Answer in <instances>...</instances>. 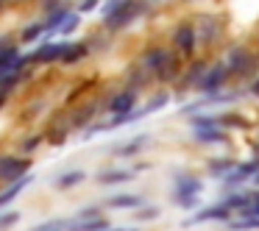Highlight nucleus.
<instances>
[{
	"instance_id": "obj_1",
	"label": "nucleus",
	"mask_w": 259,
	"mask_h": 231,
	"mask_svg": "<svg viewBox=\"0 0 259 231\" xmlns=\"http://www.w3.org/2000/svg\"><path fill=\"white\" fill-rule=\"evenodd\" d=\"M140 14H142L140 0H112L106 6V12H103V23H106V28L117 31V28L131 25Z\"/></svg>"
},
{
	"instance_id": "obj_2",
	"label": "nucleus",
	"mask_w": 259,
	"mask_h": 231,
	"mask_svg": "<svg viewBox=\"0 0 259 231\" xmlns=\"http://www.w3.org/2000/svg\"><path fill=\"white\" fill-rule=\"evenodd\" d=\"M203 190V181L201 178H195V175H176V192H173V201L179 203V206H184V209H192L195 206V201H198V192Z\"/></svg>"
},
{
	"instance_id": "obj_3",
	"label": "nucleus",
	"mask_w": 259,
	"mask_h": 231,
	"mask_svg": "<svg viewBox=\"0 0 259 231\" xmlns=\"http://www.w3.org/2000/svg\"><path fill=\"white\" fill-rule=\"evenodd\" d=\"M31 170L28 159H17V156H0V178L3 181H17Z\"/></svg>"
},
{
	"instance_id": "obj_4",
	"label": "nucleus",
	"mask_w": 259,
	"mask_h": 231,
	"mask_svg": "<svg viewBox=\"0 0 259 231\" xmlns=\"http://www.w3.org/2000/svg\"><path fill=\"white\" fill-rule=\"evenodd\" d=\"M134 103H137V89H125L109 103V109H112L114 117H128V114L134 112Z\"/></svg>"
},
{
	"instance_id": "obj_5",
	"label": "nucleus",
	"mask_w": 259,
	"mask_h": 231,
	"mask_svg": "<svg viewBox=\"0 0 259 231\" xmlns=\"http://www.w3.org/2000/svg\"><path fill=\"white\" fill-rule=\"evenodd\" d=\"M67 51V45H42L34 56H28L31 64H51V62H62V53Z\"/></svg>"
},
{
	"instance_id": "obj_6",
	"label": "nucleus",
	"mask_w": 259,
	"mask_h": 231,
	"mask_svg": "<svg viewBox=\"0 0 259 231\" xmlns=\"http://www.w3.org/2000/svg\"><path fill=\"white\" fill-rule=\"evenodd\" d=\"M223 78H226V67H223V64H214V67L209 70L198 84H201L203 92H218L220 86H223Z\"/></svg>"
},
{
	"instance_id": "obj_7",
	"label": "nucleus",
	"mask_w": 259,
	"mask_h": 231,
	"mask_svg": "<svg viewBox=\"0 0 259 231\" xmlns=\"http://www.w3.org/2000/svg\"><path fill=\"white\" fill-rule=\"evenodd\" d=\"M173 42H176V48H179V51L190 53L192 48H195V28H192V25H179V28H176V34H173Z\"/></svg>"
},
{
	"instance_id": "obj_8",
	"label": "nucleus",
	"mask_w": 259,
	"mask_h": 231,
	"mask_svg": "<svg viewBox=\"0 0 259 231\" xmlns=\"http://www.w3.org/2000/svg\"><path fill=\"white\" fill-rule=\"evenodd\" d=\"M231 217V212L226 206H209V209H201V212L195 214V217L190 220V223H203V220H229Z\"/></svg>"
},
{
	"instance_id": "obj_9",
	"label": "nucleus",
	"mask_w": 259,
	"mask_h": 231,
	"mask_svg": "<svg viewBox=\"0 0 259 231\" xmlns=\"http://www.w3.org/2000/svg\"><path fill=\"white\" fill-rule=\"evenodd\" d=\"M67 228L70 231H106V220L103 217H81V220H73Z\"/></svg>"
},
{
	"instance_id": "obj_10",
	"label": "nucleus",
	"mask_w": 259,
	"mask_h": 231,
	"mask_svg": "<svg viewBox=\"0 0 259 231\" xmlns=\"http://www.w3.org/2000/svg\"><path fill=\"white\" fill-rule=\"evenodd\" d=\"M167 59H170V53L167 51H162V48H153V51H148L145 53V67L148 70H153V73H159V70L167 64Z\"/></svg>"
},
{
	"instance_id": "obj_11",
	"label": "nucleus",
	"mask_w": 259,
	"mask_h": 231,
	"mask_svg": "<svg viewBox=\"0 0 259 231\" xmlns=\"http://www.w3.org/2000/svg\"><path fill=\"white\" fill-rule=\"evenodd\" d=\"M106 206H112V209H137V206H142V198H140V195H131V192H125V195L109 198Z\"/></svg>"
},
{
	"instance_id": "obj_12",
	"label": "nucleus",
	"mask_w": 259,
	"mask_h": 231,
	"mask_svg": "<svg viewBox=\"0 0 259 231\" xmlns=\"http://www.w3.org/2000/svg\"><path fill=\"white\" fill-rule=\"evenodd\" d=\"M256 170H259V159H256V162H251V164H240V167H237L231 175H226V184H240V181L251 178Z\"/></svg>"
},
{
	"instance_id": "obj_13",
	"label": "nucleus",
	"mask_w": 259,
	"mask_h": 231,
	"mask_svg": "<svg viewBox=\"0 0 259 231\" xmlns=\"http://www.w3.org/2000/svg\"><path fill=\"white\" fill-rule=\"evenodd\" d=\"M28 184H31V175H23V178H17V181H14V184L9 187L6 192H3V195H0V206H6V203H12L14 198H17L20 192H23L25 187H28Z\"/></svg>"
},
{
	"instance_id": "obj_14",
	"label": "nucleus",
	"mask_w": 259,
	"mask_h": 231,
	"mask_svg": "<svg viewBox=\"0 0 259 231\" xmlns=\"http://www.w3.org/2000/svg\"><path fill=\"white\" fill-rule=\"evenodd\" d=\"M131 178H134V173H131V170H109V173L98 175V181H101V184H120V181H131Z\"/></svg>"
},
{
	"instance_id": "obj_15",
	"label": "nucleus",
	"mask_w": 259,
	"mask_h": 231,
	"mask_svg": "<svg viewBox=\"0 0 259 231\" xmlns=\"http://www.w3.org/2000/svg\"><path fill=\"white\" fill-rule=\"evenodd\" d=\"M248 62H251V59H248L245 51H240V48H237V51H231V56H229V73H242V70L248 67Z\"/></svg>"
},
{
	"instance_id": "obj_16",
	"label": "nucleus",
	"mask_w": 259,
	"mask_h": 231,
	"mask_svg": "<svg viewBox=\"0 0 259 231\" xmlns=\"http://www.w3.org/2000/svg\"><path fill=\"white\" fill-rule=\"evenodd\" d=\"M87 56V45H67V51L62 53V62L64 64H75Z\"/></svg>"
},
{
	"instance_id": "obj_17",
	"label": "nucleus",
	"mask_w": 259,
	"mask_h": 231,
	"mask_svg": "<svg viewBox=\"0 0 259 231\" xmlns=\"http://www.w3.org/2000/svg\"><path fill=\"white\" fill-rule=\"evenodd\" d=\"M67 17H70L67 12H56V14H53V17L45 23V36H51V34H56V31H62V25L67 23Z\"/></svg>"
},
{
	"instance_id": "obj_18",
	"label": "nucleus",
	"mask_w": 259,
	"mask_h": 231,
	"mask_svg": "<svg viewBox=\"0 0 259 231\" xmlns=\"http://www.w3.org/2000/svg\"><path fill=\"white\" fill-rule=\"evenodd\" d=\"M195 136H198L201 142H223V140H226L223 131H212V128H198Z\"/></svg>"
},
{
	"instance_id": "obj_19",
	"label": "nucleus",
	"mask_w": 259,
	"mask_h": 231,
	"mask_svg": "<svg viewBox=\"0 0 259 231\" xmlns=\"http://www.w3.org/2000/svg\"><path fill=\"white\" fill-rule=\"evenodd\" d=\"M42 34H45V23H34L23 31V42H34V39H39Z\"/></svg>"
},
{
	"instance_id": "obj_20",
	"label": "nucleus",
	"mask_w": 259,
	"mask_h": 231,
	"mask_svg": "<svg viewBox=\"0 0 259 231\" xmlns=\"http://www.w3.org/2000/svg\"><path fill=\"white\" fill-rule=\"evenodd\" d=\"M145 145V136H137V140H131L128 145H123V148H117L114 153H120V156H131V153H137L140 148Z\"/></svg>"
},
{
	"instance_id": "obj_21",
	"label": "nucleus",
	"mask_w": 259,
	"mask_h": 231,
	"mask_svg": "<svg viewBox=\"0 0 259 231\" xmlns=\"http://www.w3.org/2000/svg\"><path fill=\"white\" fill-rule=\"evenodd\" d=\"M176 70H179V62H176V56H170V59H167V64H164V67L159 70L156 75H159L162 81H170V78L176 75Z\"/></svg>"
},
{
	"instance_id": "obj_22",
	"label": "nucleus",
	"mask_w": 259,
	"mask_h": 231,
	"mask_svg": "<svg viewBox=\"0 0 259 231\" xmlns=\"http://www.w3.org/2000/svg\"><path fill=\"white\" fill-rule=\"evenodd\" d=\"M231 228H234V231H251V228H259V217L237 220V223H231Z\"/></svg>"
},
{
	"instance_id": "obj_23",
	"label": "nucleus",
	"mask_w": 259,
	"mask_h": 231,
	"mask_svg": "<svg viewBox=\"0 0 259 231\" xmlns=\"http://www.w3.org/2000/svg\"><path fill=\"white\" fill-rule=\"evenodd\" d=\"M78 181H84V173H81V170H75V173L62 175V178H59V187H73V184H78Z\"/></svg>"
},
{
	"instance_id": "obj_24",
	"label": "nucleus",
	"mask_w": 259,
	"mask_h": 231,
	"mask_svg": "<svg viewBox=\"0 0 259 231\" xmlns=\"http://www.w3.org/2000/svg\"><path fill=\"white\" fill-rule=\"evenodd\" d=\"M242 217H259V192H256V198H253L251 206L242 209Z\"/></svg>"
},
{
	"instance_id": "obj_25",
	"label": "nucleus",
	"mask_w": 259,
	"mask_h": 231,
	"mask_svg": "<svg viewBox=\"0 0 259 231\" xmlns=\"http://www.w3.org/2000/svg\"><path fill=\"white\" fill-rule=\"evenodd\" d=\"M17 217H20V214H14V212L3 214V217H0V228H3V225H12V223H17Z\"/></svg>"
},
{
	"instance_id": "obj_26",
	"label": "nucleus",
	"mask_w": 259,
	"mask_h": 231,
	"mask_svg": "<svg viewBox=\"0 0 259 231\" xmlns=\"http://www.w3.org/2000/svg\"><path fill=\"white\" fill-rule=\"evenodd\" d=\"M231 167H234L231 162H214V164H212V170H214V173H220V170H231Z\"/></svg>"
},
{
	"instance_id": "obj_27",
	"label": "nucleus",
	"mask_w": 259,
	"mask_h": 231,
	"mask_svg": "<svg viewBox=\"0 0 259 231\" xmlns=\"http://www.w3.org/2000/svg\"><path fill=\"white\" fill-rule=\"evenodd\" d=\"M156 217V209H142L140 212V220H153Z\"/></svg>"
},
{
	"instance_id": "obj_28",
	"label": "nucleus",
	"mask_w": 259,
	"mask_h": 231,
	"mask_svg": "<svg viewBox=\"0 0 259 231\" xmlns=\"http://www.w3.org/2000/svg\"><path fill=\"white\" fill-rule=\"evenodd\" d=\"M95 3H98V0H87L84 6H81V12H90V9H95Z\"/></svg>"
},
{
	"instance_id": "obj_29",
	"label": "nucleus",
	"mask_w": 259,
	"mask_h": 231,
	"mask_svg": "<svg viewBox=\"0 0 259 231\" xmlns=\"http://www.w3.org/2000/svg\"><path fill=\"white\" fill-rule=\"evenodd\" d=\"M251 92H253V95H259V81H256V84L251 86Z\"/></svg>"
},
{
	"instance_id": "obj_30",
	"label": "nucleus",
	"mask_w": 259,
	"mask_h": 231,
	"mask_svg": "<svg viewBox=\"0 0 259 231\" xmlns=\"http://www.w3.org/2000/svg\"><path fill=\"white\" fill-rule=\"evenodd\" d=\"M106 231H137V228H106Z\"/></svg>"
},
{
	"instance_id": "obj_31",
	"label": "nucleus",
	"mask_w": 259,
	"mask_h": 231,
	"mask_svg": "<svg viewBox=\"0 0 259 231\" xmlns=\"http://www.w3.org/2000/svg\"><path fill=\"white\" fill-rule=\"evenodd\" d=\"M3 103H6V92H0V106H3Z\"/></svg>"
},
{
	"instance_id": "obj_32",
	"label": "nucleus",
	"mask_w": 259,
	"mask_h": 231,
	"mask_svg": "<svg viewBox=\"0 0 259 231\" xmlns=\"http://www.w3.org/2000/svg\"><path fill=\"white\" fill-rule=\"evenodd\" d=\"M3 3H6V0H0V6H3Z\"/></svg>"
}]
</instances>
